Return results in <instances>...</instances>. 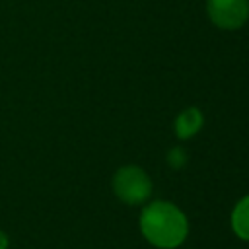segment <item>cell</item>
I'll list each match as a JSON object with an SVG mask.
<instances>
[{
	"instance_id": "1",
	"label": "cell",
	"mask_w": 249,
	"mask_h": 249,
	"mask_svg": "<svg viewBox=\"0 0 249 249\" xmlns=\"http://www.w3.org/2000/svg\"><path fill=\"white\" fill-rule=\"evenodd\" d=\"M140 231L152 245L160 249H173L185 241L189 233V222L175 204L156 200L142 210Z\"/></svg>"
},
{
	"instance_id": "2",
	"label": "cell",
	"mask_w": 249,
	"mask_h": 249,
	"mask_svg": "<svg viewBox=\"0 0 249 249\" xmlns=\"http://www.w3.org/2000/svg\"><path fill=\"white\" fill-rule=\"evenodd\" d=\"M113 191L126 204H140L152 195V181L138 165H124L113 177Z\"/></svg>"
},
{
	"instance_id": "3",
	"label": "cell",
	"mask_w": 249,
	"mask_h": 249,
	"mask_svg": "<svg viewBox=\"0 0 249 249\" xmlns=\"http://www.w3.org/2000/svg\"><path fill=\"white\" fill-rule=\"evenodd\" d=\"M210 21L222 29H239L249 18V0H206Z\"/></svg>"
},
{
	"instance_id": "4",
	"label": "cell",
	"mask_w": 249,
	"mask_h": 249,
	"mask_svg": "<svg viewBox=\"0 0 249 249\" xmlns=\"http://www.w3.org/2000/svg\"><path fill=\"white\" fill-rule=\"evenodd\" d=\"M202 123H204L202 113L196 107H189V109H185V111H181L177 115V119H175V134L181 140L193 138L200 130Z\"/></svg>"
},
{
	"instance_id": "5",
	"label": "cell",
	"mask_w": 249,
	"mask_h": 249,
	"mask_svg": "<svg viewBox=\"0 0 249 249\" xmlns=\"http://www.w3.org/2000/svg\"><path fill=\"white\" fill-rule=\"evenodd\" d=\"M231 230L243 241H249V195L243 196L231 212Z\"/></svg>"
},
{
	"instance_id": "6",
	"label": "cell",
	"mask_w": 249,
	"mask_h": 249,
	"mask_svg": "<svg viewBox=\"0 0 249 249\" xmlns=\"http://www.w3.org/2000/svg\"><path fill=\"white\" fill-rule=\"evenodd\" d=\"M167 163H169V167H173V169H181V167L187 163V154H185V150L179 148V146L171 148V150L167 152Z\"/></svg>"
},
{
	"instance_id": "7",
	"label": "cell",
	"mask_w": 249,
	"mask_h": 249,
	"mask_svg": "<svg viewBox=\"0 0 249 249\" xmlns=\"http://www.w3.org/2000/svg\"><path fill=\"white\" fill-rule=\"evenodd\" d=\"M6 245H8V239H6V235L0 231V249H6Z\"/></svg>"
}]
</instances>
